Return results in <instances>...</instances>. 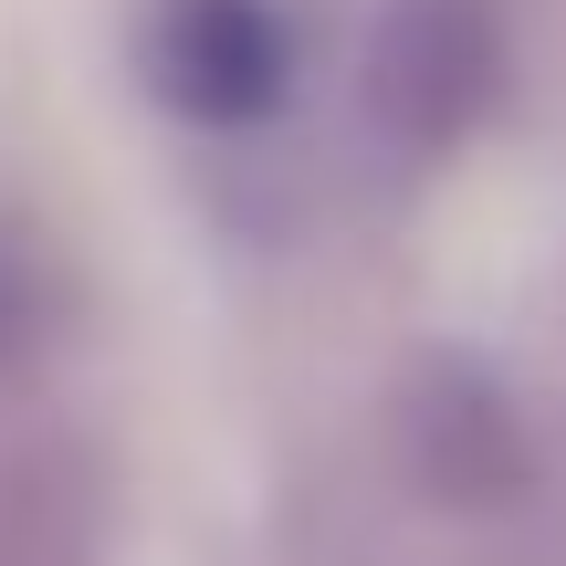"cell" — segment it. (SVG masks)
I'll return each mask as SVG.
<instances>
[{
	"mask_svg": "<svg viewBox=\"0 0 566 566\" xmlns=\"http://www.w3.org/2000/svg\"><path fill=\"white\" fill-rule=\"evenodd\" d=\"M535 0H137L147 116L263 231L357 221L493 126Z\"/></svg>",
	"mask_w": 566,
	"mask_h": 566,
	"instance_id": "cell-1",
	"label": "cell"
},
{
	"mask_svg": "<svg viewBox=\"0 0 566 566\" xmlns=\"http://www.w3.org/2000/svg\"><path fill=\"white\" fill-rule=\"evenodd\" d=\"M0 566H84L74 483H63V462H42V451L0 462Z\"/></svg>",
	"mask_w": 566,
	"mask_h": 566,
	"instance_id": "cell-2",
	"label": "cell"
}]
</instances>
